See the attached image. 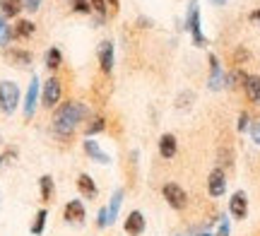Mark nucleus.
Instances as JSON below:
<instances>
[{"mask_svg": "<svg viewBox=\"0 0 260 236\" xmlns=\"http://www.w3.org/2000/svg\"><path fill=\"white\" fill-rule=\"evenodd\" d=\"M87 116V106L82 102H65V104H58L56 111H53V121H51V132L56 135L58 140H70L77 130V125L82 123V118Z\"/></svg>", "mask_w": 260, "mask_h": 236, "instance_id": "f257e3e1", "label": "nucleus"}, {"mask_svg": "<svg viewBox=\"0 0 260 236\" xmlns=\"http://www.w3.org/2000/svg\"><path fill=\"white\" fill-rule=\"evenodd\" d=\"M19 106V87L12 80H3L0 82V111L3 114H12Z\"/></svg>", "mask_w": 260, "mask_h": 236, "instance_id": "f03ea898", "label": "nucleus"}, {"mask_svg": "<svg viewBox=\"0 0 260 236\" xmlns=\"http://www.w3.org/2000/svg\"><path fill=\"white\" fill-rule=\"evenodd\" d=\"M186 29L190 31L195 46H205V37H203V27H200V8H198V0L188 3V12H186Z\"/></svg>", "mask_w": 260, "mask_h": 236, "instance_id": "7ed1b4c3", "label": "nucleus"}, {"mask_svg": "<svg viewBox=\"0 0 260 236\" xmlns=\"http://www.w3.org/2000/svg\"><path fill=\"white\" fill-rule=\"evenodd\" d=\"M60 96H63V85L58 77H48L44 87H41V104L46 109H53V106L60 104Z\"/></svg>", "mask_w": 260, "mask_h": 236, "instance_id": "20e7f679", "label": "nucleus"}, {"mask_svg": "<svg viewBox=\"0 0 260 236\" xmlns=\"http://www.w3.org/2000/svg\"><path fill=\"white\" fill-rule=\"evenodd\" d=\"M161 195H164V200L169 203V208L174 210H186L188 208V193L178 183H164V188H161Z\"/></svg>", "mask_w": 260, "mask_h": 236, "instance_id": "39448f33", "label": "nucleus"}, {"mask_svg": "<svg viewBox=\"0 0 260 236\" xmlns=\"http://www.w3.org/2000/svg\"><path fill=\"white\" fill-rule=\"evenodd\" d=\"M207 193L212 198H222L224 193H226V174H224L222 166L210 171V176H207Z\"/></svg>", "mask_w": 260, "mask_h": 236, "instance_id": "423d86ee", "label": "nucleus"}, {"mask_svg": "<svg viewBox=\"0 0 260 236\" xmlns=\"http://www.w3.org/2000/svg\"><path fill=\"white\" fill-rule=\"evenodd\" d=\"M39 92H41L39 77L31 75V80H29V87H27V94H24V118H31V116H34V111H37Z\"/></svg>", "mask_w": 260, "mask_h": 236, "instance_id": "0eeeda50", "label": "nucleus"}, {"mask_svg": "<svg viewBox=\"0 0 260 236\" xmlns=\"http://www.w3.org/2000/svg\"><path fill=\"white\" fill-rule=\"evenodd\" d=\"M123 229H125V234H130V236H142L145 229H147V219H145V215H142L140 210H133L128 217H125Z\"/></svg>", "mask_w": 260, "mask_h": 236, "instance_id": "6e6552de", "label": "nucleus"}, {"mask_svg": "<svg viewBox=\"0 0 260 236\" xmlns=\"http://www.w3.org/2000/svg\"><path fill=\"white\" fill-rule=\"evenodd\" d=\"M207 60H210V77H207V87H210L212 92H219V89L224 87V73H222V65H219V58L214 56V53H210Z\"/></svg>", "mask_w": 260, "mask_h": 236, "instance_id": "1a4fd4ad", "label": "nucleus"}, {"mask_svg": "<svg viewBox=\"0 0 260 236\" xmlns=\"http://www.w3.org/2000/svg\"><path fill=\"white\" fill-rule=\"evenodd\" d=\"M229 212H232L234 219H246L248 215V195L243 190H236L229 200Z\"/></svg>", "mask_w": 260, "mask_h": 236, "instance_id": "9d476101", "label": "nucleus"}, {"mask_svg": "<svg viewBox=\"0 0 260 236\" xmlns=\"http://www.w3.org/2000/svg\"><path fill=\"white\" fill-rule=\"evenodd\" d=\"M96 53H99V68H102V73L104 75H111V70H113V41L111 39L102 41Z\"/></svg>", "mask_w": 260, "mask_h": 236, "instance_id": "9b49d317", "label": "nucleus"}, {"mask_svg": "<svg viewBox=\"0 0 260 236\" xmlns=\"http://www.w3.org/2000/svg\"><path fill=\"white\" fill-rule=\"evenodd\" d=\"M243 92H246V99H248L253 106H260V75H246V80H243Z\"/></svg>", "mask_w": 260, "mask_h": 236, "instance_id": "f8f14e48", "label": "nucleus"}, {"mask_svg": "<svg viewBox=\"0 0 260 236\" xmlns=\"http://www.w3.org/2000/svg\"><path fill=\"white\" fill-rule=\"evenodd\" d=\"M178 152V140L176 135H171V132H164L161 138H159V154H161V159H174Z\"/></svg>", "mask_w": 260, "mask_h": 236, "instance_id": "ddd939ff", "label": "nucleus"}, {"mask_svg": "<svg viewBox=\"0 0 260 236\" xmlns=\"http://www.w3.org/2000/svg\"><path fill=\"white\" fill-rule=\"evenodd\" d=\"M5 58L15 68H29L31 60H34V56L29 51H24V48H5Z\"/></svg>", "mask_w": 260, "mask_h": 236, "instance_id": "4468645a", "label": "nucleus"}, {"mask_svg": "<svg viewBox=\"0 0 260 236\" xmlns=\"http://www.w3.org/2000/svg\"><path fill=\"white\" fill-rule=\"evenodd\" d=\"M63 215L68 222H77V224H80V222H84V217H87V210H84L82 200H70V203L65 205Z\"/></svg>", "mask_w": 260, "mask_h": 236, "instance_id": "2eb2a0df", "label": "nucleus"}, {"mask_svg": "<svg viewBox=\"0 0 260 236\" xmlns=\"http://www.w3.org/2000/svg\"><path fill=\"white\" fill-rule=\"evenodd\" d=\"M77 190H80L87 200H94L99 195V188H96V183H94V179L89 174H80V176H77Z\"/></svg>", "mask_w": 260, "mask_h": 236, "instance_id": "dca6fc26", "label": "nucleus"}, {"mask_svg": "<svg viewBox=\"0 0 260 236\" xmlns=\"http://www.w3.org/2000/svg\"><path fill=\"white\" fill-rule=\"evenodd\" d=\"M82 147H84V152H87V157H92V159L99 161V164H109V161H111V157H109V154L99 147V142H94L92 138H87V140L82 142Z\"/></svg>", "mask_w": 260, "mask_h": 236, "instance_id": "f3484780", "label": "nucleus"}, {"mask_svg": "<svg viewBox=\"0 0 260 236\" xmlns=\"http://www.w3.org/2000/svg\"><path fill=\"white\" fill-rule=\"evenodd\" d=\"M12 29H15V39H29V37H34L37 24H34L31 19H19V22Z\"/></svg>", "mask_w": 260, "mask_h": 236, "instance_id": "a211bd4d", "label": "nucleus"}, {"mask_svg": "<svg viewBox=\"0 0 260 236\" xmlns=\"http://www.w3.org/2000/svg\"><path fill=\"white\" fill-rule=\"evenodd\" d=\"M243 80H246V73H243L241 68H234L232 73H226V75H224V87H229V89L243 87Z\"/></svg>", "mask_w": 260, "mask_h": 236, "instance_id": "6ab92c4d", "label": "nucleus"}, {"mask_svg": "<svg viewBox=\"0 0 260 236\" xmlns=\"http://www.w3.org/2000/svg\"><path fill=\"white\" fill-rule=\"evenodd\" d=\"M123 188H118L116 193H113V198H111V203H109V224H113L116 222V217H118V210H121V203H123Z\"/></svg>", "mask_w": 260, "mask_h": 236, "instance_id": "aec40b11", "label": "nucleus"}, {"mask_svg": "<svg viewBox=\"0 0 260 236\" xmlns=\"http://www.w3.org/2000/svg\"><path fill=\"white\" fill-rule=\"evenodd\" d=\"M0 10H3V17H17L22 12V0H0Z\"/></svg>", "mask_w": 260, "mask_h": 236, "instance_id": "412c9836", "label": "nucleus"}, {"mask_svg": "<svg viewBox=\"0 0 260 236\" xmlns=\"http://www.w3.org/2000/svg\"><path fill=\"white\" fill-rule=\"evenodd\" d=\"M60 65H63V53H60L58 46H51L46 51V68L48 70H58Z\"/></svg>", "mask_w": 260, "mask_h": 236, "instance_id": "4be33fe9", "label": "nucleus"}, {"mask_svg": "<svg viewBox=\"0 0 260 236\" xmlns=\"http://www.w3.org/2000/svg\"><path fill=\"white\" fill-rule=\"evenodd\" d=\"M102 130H106V121H104L102 116H94L92 121L84 125V135L87 138H92V135H96V132H102Z\"/></svg>", "mask_w": 260, "mask_h": 236, "instance_id": "5701e85b", "label": "nucleus"}, {"mask_svg": "<svg viewBox=\"0 0 260 236\" xmlns=\"http://www.w3.org/2000/svg\"><path fill=\"white\" fill-rule=\"evenodd\" d=\"M39 186H41V200H44V203H48V200L53 198V179L46 174V176H41Z\"/></svg>", "mask_w": 260, "mask_h": 236, "instance_id": "b1692460", "label": "nucleus"}, {"mask_svg": "<svg viewBox=\"0 0 260 236\" xmlns=\"http://www.w3.org/2000/svg\"><path fill=\"white\" fill-rule=\"evenodd\" d=\"M89 8H92V12L99 17V22H104L106 15H109V3H106V0H89Z\"/></svg>", "mask_w": 260, "mask_h": 236, "instance_id": "393cba45", "label": "nucleus"}, {"mask_svg": "<svg viewBox=\"0 0 260 236\" xmlns=\"http://www.w3.org/2000/svg\"><path fill=\"white\" fill-rule=\"evenodd\" d=\"M46 217H48L46 210H39V212H37V217H34V224H31V234H34V236H41V234H44V227H46Z\"/></svg>", "mask_w": 260, "mask_h": 236, "instance_id": "a878e982", "label": "nucleus"}, {"mask_svg": "<svg viewBox=\"0 0 260 236\" xmlns=\"http://www.w3.org/2000/svg\"><path fill=\"white\" fill-rule=\"evenodd\" d=\"M12 39H15V29L8 27L5 17H0V46H8Z\"/></svg>", "mask_w": 260, "mask_h": 236, "instance_id": "bb28decb", "label": "nucleus"}, {"mask_svg": "<svg viewBox=\"0 0 260 236\" xmlns=\"http://www.w3.org/2000/svg\"><path fill=\"white\" fill-rule=\"evenodd\" d=\"M195 102V94L193 92H181L176 99V109H181V111H186V109H190V104Z\"/></svg>", "mask_w": 260, "mask_h": 236, "instance_id": "cd10ccee", "label": "nucleus"}, {"mask_svg": "<svg viewBox=\"0 0 260 236\" xmlns=\"http://www.w3.org/2000/svg\"><path fill=\"white\" fill-rule=\"evenodd\" d=\"M70 8H73V12H77V15H89V12H92L89 0H70Z\"/></svg>", "mask_w": 260, "mask_h": 236, "instance_id": "c85d7f7f", "label": "nucleus"}, {"mask_svg": "<svg viewBox=\"0 0 260 236\" xmlns=\"http://www.w3.org/2000/svg\"><path fill=\"white\" fill-rule=\"evenodd\" d=\"M248 58H251V53H248L243 46H239L234 51V68H241V63H246Z\"/></svg>", "mask_w": 260, "mask_h": 236, "instance_id": "c756f323", "label": "nucleus"}, {"mask_svg": "<svg viewBox=\"0 0 260 236\" xmlns=\"http://www.w3.org/2000/svg\"><path fill=\"white\" fill-rule=\"evenodd\" d=\"M236 130H239V132L251 130V116H248V111H241V114H239V123H236Z\"/></svg>", "mask_w": 260, "mask_h": 236, "instance_id": "7c9ffc66", "label": "nucleus"}, {"mask_svg": "<svg viewBox=\"0 0 260 236\" xmlns=\"http://www.w3.org/2000/svg\"><path fill=\"white\" fill-rule=\"evenodd\" d=\"M219 164H222V166H226V169H232L234 166V152L232 150H219Z\"/></svg>", "mask_w": 260, "mask_h": 236, "instance_id": "2f4dec72", "label": "nucleus"}, {"mask_svg": "<svg viewBox=\"0 0 260 236\" xmlns=\"http://www.w3.org/2000/svg\"><path fill=\"white\" fill-rule=\"evenodd\" d=\"M15 159H17V150H5L3 154H0V169L8 166V164H12Z\"/></svg>", "mask_w": 260, "mask_h": 236, "instance_id": "473e14b6", "label": "nucleus"}, {"mask_svg": "<svg viewBox=\"0 0 260 236\" xmlns=\"http://www.w3.org/2000/svg\"><path fill=\"white\" fill-rule=\"evenodd\" d=\"M96 227H99V229L109 227V210H106V208L99 210V215H96Z\"/></svg>", "mask_w": 260, "mask_h": 236, "instance_id": "72a5a7b5", "label": "nucleus"}, {"mask_svg": "<svg viewBox=\"0 0 260 236\" xmlns=\"http://www.w3.org/2000/svg\"><path fill=\"white\" fill-rule=\"evenodd\" d=\"M229 231H232V227H229V219L224 217H219V229H217V234L214 236H229Z\"/></svg>", "mask_w": 260, "mask_h": 236, "instance_id": "f704fd0d", "label": "nucleus"}, {"mask_svg": "<svg viewBox=\"0 0 260 236\" xmlns=\"http://www.w3.org/2000/svg\"><path fill=\"white\" fill-rule=\"evenodd\" d=\"M22 8L29 10V12H37L41 8V0H22Z\"/></svg>", "mask_w": 260, "mask_h": 236, "instance_id": "c9c22d12", "label": "nucleus"}, {"mask_svg": "<svg viewBox=\"0 0 260 236\" xmlns=\"http://www.w3.org/2000/svg\"><path fill=\"white\" fill-rule=\"evenodd\" d=\"M251 138H253V142L260 147V121L251 123Z\"/></svg>", "mask_w": 260, "mask_h": 236, "instance_id": "e433bc0d", "label": "nucleus"}, {"mask_svg": "<svg viewBox=\"0 0 260 236\" xmlns=\"http://www.w3.org/2000/svg\"><path fill=\"white\" fill-rule=\"evenodd\" d=\"M138 27H140V29H149V27H152V19L140 17V19H138Z\"/></svg>", "mask_w": 260, "mask_h": 236, "instance_id": "4c0bfd02", "label": "nucleus"}, {"mask_svg": "<svg viewBox=\"0 0 260 236\" xmlns=\"http://www.w3.org/2000/svg\"><path fill=\"white\" fill-rule=\"evenodd\" d=\"M248 19H251L253 24H260V8H258V10H253L251 15H248Z\"/></svg>", "mask_w": 260, "mask_h": 236, "instance_id": "58836bf2", "label": "nucleus"}, {"mask_svg": "<svg viewBox=\"0 0 260 236\" xmlns=\"http://www.w3.org/2000/svg\"><path fill=\"white\" fill-rule=\"evenodd\" d=\"M106 3H109V8L111 10H118V0H106Z\"/></svg>", "mask_w": 260, "mask_h": 236, "instance_id": "ea45409f", "label": "nucleus"}, {"mask_svg": "<svg viewBox=\"0 0 260 236\" xmlns=\"http://www.w3.org/2000/svg\"><path fill=\"white\" fill-rule=\"evenodd\" d=\"M212 5H217V8H222V5H226V0H210Z\"/></svg>", "mask_w": 260, "mask_h": 236, "instance_id": "a19ab883", "label": "nucleus"}, {"mask_svg": "<svg viewBox=\"0 0 260 236\" xmlns=\"http://www.w3.org/2000/svg\"><path fill=\"white\" fill-rule=\"evenodd\" d=\"M195 236H214V234H210V231H200V234H195Z\"/></svg>", "mask_w": 260, "mask_h": 236, "instance_id": "79ce46f5", "label": "nucleus"}]
</instances>
